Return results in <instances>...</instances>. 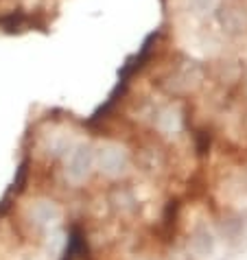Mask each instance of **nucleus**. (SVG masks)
<instances>
[{
  "instance_id": "nucleus-1",
  "label": "nucleus",
  "mask_w": 247,
  "mask_h": 260,
  "mask_svg": "<svg viewBox=\"0 0 247 260\" xmlns=\"http://www.w3.org/2000/svg\"><path fill=\"white\" fill-rule=\"evenodd\" d=\"M33 18L24 11H9L7 16L0 18V31L5 33H22L26 28H31Z\"/></svg>"
},
{
  "instance_id": "nucleus-2",
  "label": "nucleus",
  "mask_w": 247,
  "mask_h": 260,
  "mask_svg": "<svg viewBox=\"0 0 247 260\" xmlns=\"http://www.w3.org/2000/svg\"><path fill=\"white\" fill-rule=\"evenodd\" d=\"M26 179H28V160H24L22 164L18 166V173H16V179H13V186H11V190H9V194L7 197H11L13 192H20L24 188V184H26Z\"/></svg>"
},
{
  "instance_id": "nucleus-3",
  "label": "nucleus",
  "mask_w": 247,
  "mask_h": 260,
  "mask_svg": "<svg viewBox=\"0 0 247 260\" xmlns=\"http://www.w3.org/2000/svg\"><path fill=\"white\" fill-rule=\"evenodd\" d=\"M206 144H210L208 140H206V136H199V153H206Z\"/></svg>"
}]
</instances>
